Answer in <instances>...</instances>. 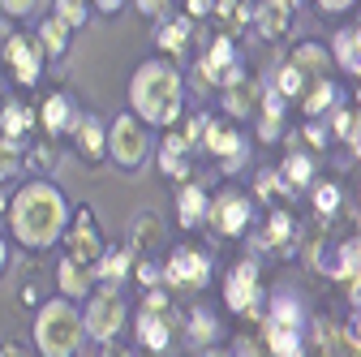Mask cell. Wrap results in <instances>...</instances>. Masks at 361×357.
I'll return each instance as SVG.
<instances>
[{"instance_id":"17","label":"cell","mask_w":361,"mask_h":357,"mask_svg":"<svg viewBox=\"0 0 361 357\" xmlns=\"http://www.w3.org/2000/svg\"><path fill=\"white\" fill-rule=\"evenodd\" d=\"M233 61H237V43H233V35H215V39H211V48L198 56V73H202V82L219 86L224 69H228Z\"/></svg>"},{"instance_id":"28","label":"cell","mask_w":361,"mask_h":357,"mask_svg":"<svg viewBox=\"0 0 361 357\" xmlns=\"http://www.w3.org/2000/svg\"><path fill=\"white\" fill-rule=\"evenodd\" d=\"M35 125H39L35 108H26V104H18V99L0 108V133H9V138H26Z\"/></svg>"},{"instance_id":"32","label":"cell","mask_w":361,"mask_h":357,"mask_svg":"<svg viewBox=\"0 0 361 357\" xmlns=\"http://www.w3.org/2000/svg\"><path fill=\"white\" fill-rule=\"evenodd\" d=\"M26 164V143L22 138H9V133H0V186L13 181Z\"/></svg>"},{"instance_id":"5","label":"cell","mask_w":361,"mask_h":357,"mask_svg":"<svg viewBox=\"0 0 361 357\" xmlns=\"http://www.w3.org/2000/svg\"><path fill=\"white\" fill-rule=\"evenodd\" d=\"M151 155V138H147V121L133 116V112H121L112 125H108V159L125 172H138Z\"/></svg>"},{"instance_id":"31","label":"cell","mask_w":361,"mask_h":357,"mask_svg":"<svg viewBox=\"0 0 361 357\" xmlns=\"http://www.w3.org/2000/svg\"><path fill=\"white\" fill-rule=\"evenodd\" d=\"M331 276H336L340 284H348V280H361V237H353V241H344V246L336 250Z\"/></svg>"},{"instance_id":"30","label":"cell","mask_w":361,"mask_h":357,"mask_svg":"<svg viewBox=\"0 0 361 357\" xmlns=\"http://www.w3.org/2000/svg\"><path fill=\"white\" fill-rule=\"evenodd\" d=\"M310 82H314V73H305L297 61H288V65H280V69H276V82H271V86H276L284 99H301Z\"/></svg>"},{"instance_id":"10","label":"cell","mask_w":361,"mask_h":357,"mask_svg":"<svg viewBox=\"0 0 361 357\" xmlns=\"http://www.w3.org/2000/svg\"><path fill=\"white\" fill-rule=\"evenodd\" d=\"M0 56H5V65H9V73H13V82L18 86H35L39 78H43V48H39V39L35 35H9L5 39V48H0Z\"/></svg>"},{"instance_id":"56","label":"cell","mask_w":361,"mask_h":357,"mask_svg":"<svg viewBox=\"0 0 361 357\" xmlns=\"http://www.w3.org/2000/svg\"><path fill=\"white\" fill-rule=\"evenodd\" d=\"M357 104H361V86H357Z\"/></svg>"},{"instance_id":"1","label":"cell","mask_w":361,"mask_h":357,"mask_svg":"<svg viewBox=\"0 0 361 357\" xmlns=\"http://www.w3.org/2000/svg\"><path fill=\"white\" fill-rule=\"evenodd\" d=\"M69 215H73V207H69L65 190L56 181H48V176H35V181H22V190H13L5 224H9V233L22 250L43 254V250L61 246Z\"/></svg>"},{"instance_id":"46","label":"cell","mask_w":361,"mask_h":357,"mask_svg":"<svg viewBox=\"0 0 361 357\" xmlns=\"http://www.w3.org/2000/svg\"><path fill=\"white\" fill-rule=\"evenodd\" d=\"M133 262H138V258H133ZM133 276H138V284H142V289H155V284H164V280H159V267H155L151 258H142Z\"/></svg>"},{"instance_id":"44","label":"cell","mask_w":361,"mask_h":357,"mask_svg":"<svg viewBox=\"0 0 361 357\" xmlns=\"http://www.w3.org/2000/svg\"><path fill=\"white\" fill-rule=\"evenodd\" d=\"M344 340H348V353H361V305H353V319L344 323Z\"/></svg>"},{"instance_id":"52","label":"cell","mask_w":361,"mask_h":357,"mask_svg":"<svg viewBox=\"0 0 361 357\" xmlns=\"http://www.w3.org/2000/svg\"><path fill=\"white\" fill-rule=\"evenodd\" d=\"M90 5H95L104 18H112V13H121V9H125V0H90Z\"/></svg>"},{"instance_id":"24","label":"cell","mask_w":361,"mask_h":357,"mask_svg":"<svg viewBox=\"0 0 361 357\" xmlns=\"http://www.w3.org/2000/svg\"><path fill=\"white\" fill-rule=\"evenodd\" d=\"M190 13L185 18H176V22H168V18H155V43H159V52H168V56H180L190 48Z\"/></svg>"},{"instance_id":"39","label":"cell","mask_w":361,"mask_h":357,"mask_svg":"<svg viewBox=\"0 0 361 357\" xmlns=\"http://www.w3.org/2000/svg\"><path fill=\"white\" fill-rule=\"evenodd\" d=\"M61 22H69L73 30L90 22V0H56V9H52Z\"/></svg>"},{"instance_id":"57","label":"cell","mask_w":361,"mask_h":357,"mask_svg":"<svg viewBox=\"0 0 361 357\" xmlns=\"http://www.w3.org/2000/svg\"><path fill=\"white\" fill-rule=\"evenodd\" d=\"M293 5H301V0H293Z\"/></svg>"},{"instance_id":"18","label":"cell","mask_w":361,"mask_h":357,"mask_svg":"<svg viewBox=\"0 0 361 357\" xmlns=\"http://www.w3.org/2000/svg\"><path fill=\"white\" fill-rule=\"evenodd\" d=\"M56 284H61V297L82 301L90 289H95V267H82L69 254H61V262H56Z\"/></svg>"},{"instance_id":"6","label":"cell","mask_w":361,"mask_h":357,"mask_svg":"<svg viewBox=\"0 0 361 357\" xmlns=\"http://www.w3.org/2000/svg\"><path fill=\"white\" fill-rule=\"evenodd\" d=\"M224 301H228L233 315L262 319V272H258V262H254V258L233 262L228 280H224Z\"/></svg>"},{"instance_id":"27","label":"cell","mask_w":361,"mask_h":357,"mask_svg":"<svg viewBox=\"0 0 361 357\" xmlns=\"http://www.w3.org/2000/svg\"><path fill=\"white\" fill-rule=\"evenodd\" d=\"M310 176H314V159H310L305 151H288L284 164H280V181L288 186V194L310 190Z\"/></svg>"},{"instance_id":"40","label":"cell","mask_w":361,"mask_h":357,"mask_svg":"<svg viewBox=\"0 0 361 357\" xmlns=\"http://www.w3.org/2000/svg\"><path fill=\"white\" fill-rule=\"evenodd\" d=\"M319 344H323V353H348L344 327H331V323H319Z\"/></svg>"},{"instance_id":"34","label":"cell","mask_w":361,"mask_h":357,"mask_svg":"<svg viewBox=\"0 0 361 357\" xmlns=\"http://www.w3.org/2000/svg\"><path fill=\"white\" fill-rule=\"evenodd\" d=\"M215 340H219L215 315H211V310H194V315H190V344L194 349H211Z\"/></svg>"},{"instance_id":"14","label":"cell","mask_w":361,"mask_h":357,"mask_svg":"<svg viewBox=\"0 0 361 357\" xmlns=\"http://www.w3.org/2000/svg\"><path fill=\"white\" fill-rule=\"evenodd\" d=\"M207 202H211V194L198 181H185V186L176 190V224L185 229V233L202 229L207 224Z\"/></svg>"},{"instance_id":"49","label":"cell","mask_w":361,"mask_h":357,"mask_svg":"<svg viewBox=\"0 0 361 357\" xmlns=\"http://www.w3.org/2000/svg\"><path fill=\"white\" fill-rule=\"evenodd\" d=\"M211 9H215V0H185V13H190L194 22H198V18H207Z\"/></svg>"},{"instance_id":"37","label":"cell","mask_w":361,"mask_h":357,"mask_svg":"<svg viewBox=\"0 0 361 357\" xmlns=\"http://www.w3.org/2000/svg\"><path fill=\"white\" fill-rule=\"evenodd\" d=\"M340 202H344V190H340L336 181H323L319 190H314V211H319L323 219H336Z\"/></svg>"},{"instance_id":"29","label":"cell","mask_w":361,"mask_h":357,"mask_svg":"<svg viewBox=\"0 0 361 357\" xmlns=\"http://www.w3.org/2000/svg\"><path fill=\"white\" fill-rule=\"evenodd\" d=\"M267 319H280V323H293V327H301V323H305L301 297H297L293 289H280V293H271V301H267Z\"/></svg>"},{"instance_id":"20","label":"cell","mask_w":361,"mask_h":357,"mask_svg":"<svg viewBox=\"0 0 361 357\" xmlns=\"http://www.w3.org/2000/svg\"><path fill=\"white\" fill-rule=\"evenodd\" d=\"M284 95L276 91L271 82H262V99H258V108H262V116H258V133H262V143H276L280 138V129H284Z\"/></svg>"},{"instance_id":"41","label":"cell","mask_w":361,"mask_h":357,"mask_svg":"<svg viewBox=\"0 0 361 357\" xmlns=\"http://www.w3.org/2000/svg\"><path fill=\"white\" fill-rule=\"evenodd\" d=\"M202 129H207V116H202V112H194V116L180 112V138H185L190 147H198V143H202Z\"/></svg>"},{"instance_id":"51","label":"cell","mask_w":361,"mask_h":357,"mask_svg":"<svg viewBox=\"0 0 361 357\" xmlns=\"http://www.w3.org/2000/svg\"><path fill=\"white\" fill-rule=\"evenodd\" d=\"M353 5H357V0H319V9H323V13H348Z\"/></svg>"},{"instance_id":"13","label":"cell","mask_w":361,"mask_h":357,"mask_svg":"<svg viewBox=\"0 0 361 357\" xmlns=\"http://www.w3.org/2000/svg\"><path fill=\"white\" fill-rule=\"evenodd\" d=\"M293 18H297L293 0H258V5H250V22L262 30V39H288Z\"/></svg>"},{"instance_id":"12","label":"cell","mask_w":361,"mask_h":357,"mask_svg":"<svg viewBox=\"0 0 361 357\" xmlns=\"http://www.w3.org/2000/svg\"><path fill=\"white\" fill-rule=\"evenodd\" d=\"M69 138H73V151H78L86 164L108 159V125H104V116H95V112H78L73 125H69Z\"/></svg>"},{"instance_id":"36","label":"cell","mask_w":361,"mask_h":357,"mask_svg":"<svg viewBox=\"0 0 361 357\" xmlns=\"http://www.w3.org/2000/svg\"><path fill=\"white\" fill-rule=\"evenodd\" d=\"M211 13H219V18H224L228 35H237V30L250 22V5H245V0H215V9H211Z\"/></svg>"},{"instance_id":"21","label":"cell","mask_w":361,"mask_h":357,"mask_svg":"<svg viewBox=\"0 0 361 357\" xmlns=\"http://www.w3.org/2000/svg\"><path fill=\"white\" fill-rule=\"evenodd\" d=\"M133 258H138V250H133V246L104 250L99 262H95V280H99V284H121V280L133 272Z\"/></svg>"},{"instance_id":"7","label":"cell","mask_w":361,"mask_h":357,"mask_svg":"<svg viewBox=\"0 0 361 357\" xmlns=\"http://www.w3.org/2000/svg\"><path fill=\"white\" fill-rule=\"evenodd\" d=\"M207 224H211L219 237H241V233L254 224V202H250V194H241L237 186H224V190L207 202Z\"/></svg>"},{"instance_id":"53","label":"cell","mask_w":361,"mask_h":357,"mask_svg":"<svg viewBox=\"0 0 361 357\" xmlns=\"http://www.w3.org/2000/svg\"><path fill=\"white\" fill-rule=\"evenodd\" d=\"M344 289H348V301H353V305H361V280H348Z\"/></svg>"},{"instance_id":"9","label":"cell","mask_w":361,"mask_h":357,"mask_svg":"<svg viewBox=\"0 0 361 357\" xmlns=\"http://www.w3.org/2000/svg\"><path fill=\"white\" fill-rule=\"evenodd\" d=\"M159 280L168 289H207L211 284V258L202 250H194V246H180L159 267Z\"/></svg>"},{"instance_id":"50","label":"cell","mask_w":361,"mask_h":357,"mask_svg":"<svg viewBox=\"0 0 361 357\" xmlns=\"http://www.w3.org/2000/svg\"><path fill=\"white\" fill-rule=\"evenodd\" d=\"M344 143H348V147H353V155L361 159V112H357V121H353V129L344 133Z\"/></svg>"},{"instance_id":"35","label":"cell","mask_w":361,"mask_h":357,"mask_svg":"<svg viewBox=\"0 0 361 357\" xmlns=\"http://www.w3.org/2000/svg\"><path fill=\"white\" fill-rule=\"evenodd\" d=\"M293 61H297V65H301L305 73H314V78H323V73L331 69V52H323L319 43H297Z\"/></svg>"},{"instance_id":"25","label":"cell","mask_w":361,"mask_h":357,"mask_svg":"<svg viewBox=\"0 0 361 357\" xmlns=\"http://www.w3.org/2000/svg\"><path fill=\"white\" fill-rule=\"evenodd\" d=\"M258 99H262V82L241 78V82H233V86H224V108H228V116H233V121L250 116Z\"/></svg>"},{"instance_id":"45","label":"cell","mask_w":361,"mask_h":357,"mask_svg":"<svg viewBox=\"0 0 361 357\" xmlns=\"http://www.w3.org/2000/svg\"><path fill=\"white\" fill-rule=\"evenodd\" d=\"M353 121H357V112H348V108H331V138H344V133L353 129Z\"/></svg>"},{"instance_id":"26","label":"cell","mask_w":361,"mask_h":357,"mask_svg":"<svg viewBox=\"0 0 361 357\" xmlns=\"http://www.w3.org/2000/svg\"><path fill=\"white\" fill-rule=\"evenodd\" d=\"M331 61L344 69V73H353V78H361V43H357V35H353V26H344V30H336V39H331Z\"/></svg>"},{"instance_id":"4","label":"cell","mask_w":361,"mask_h":357,"mask_svg":"<svg viewBox=\"0 0 361 357\" xmlns=\"http://www.w3.org/2000/svg\"><path fill=\"white\" fill-rule=\"evenodd\" d=\"M82 327H86V340H95V344H112L125 323H129V305L121 297L116 284H99V289H90L82 297Z\"/></svg>"},{"instance_id":"42","label":"cell","mask_w":361,"mask_h":357,"mask_svg":"<svg viewBox=\"0 0 361 357\" xmlns=\"http://www.w3.org/2000/svg\"><path fill=\"white\" fill-rule=\"evenodd\" d=\"M254 190H258L262 198H271V194H288V186L280 181V168H267V172H258V181H254Z\"/></svg>"},{"instance_id":"19","label":"cell","mask_w":361,"mask_h":357,"mask_svg":"<svg viewBox=\"0 0 361 357\" xmlns=\"http://www.w3.org/2000/svg\"><path fill=\"white\" fill-rule=\"evenodd\" d=\"M262 344H267V353H276V357H301L305 353L301 327L280 323V319H262Z\"/></svg>"},{"instance_id":"54","label":"cell","mask_w":361,"mask_h":357,"mask_svg":"<svg viewBox=\"0 0 361 357\" xmlns=\"http://www.w3.org/2000/svg\"><path fill=\"white\" fill-rule=\"evenodd\" d=\"M5 272H9V241L0 237V276H5Z\"/></svg>"},{"instance_id":"11","label":"cell","mask_w":361,"mask_h":357,"mask_svg":"<svg viewBox=\"0 0 361 357\" xmlns=\"http://www.w3.org/2000/svg\"><path fill=\"white\" fill-rule=\"evenodd\" d=\"M202 147L207 155H215L224 164V172H237L245 164V138L233 121H219V116H207V129H202Z\"/></svg>"},{"instance_id":"23","label":"cell","mask_w":361,"mask_h":357,"mask_svg":"<svg viewBox=\"0 0 361 357\" xmlns=\"http://www.w3.org/2000/svg\"><path fill=\"white\" fill-rule=\"evenodd\" d=\"M69 35H73V26H69V22H61L56 13H52V18H43V22H39V30H35L43 56H52V61H61V56L69 52Z\"/></svg>"},{"instance_id":"16","label":"cell","mask_w":361,"mask_h":357,"mask_svg":"<svg viewBox=\"0 0 361 357\" xmlns=\"http://www.w3.org/2000/svg\"><path fill=\"white\" fill-rule=\"evenodd\" d=\"M35 116H39V125L48 129L52 138H61V133H69V125H73L78 108H73V99H69L65 91H52V95H43V104L35 108Z\"/></svg>"},{"instance_id":"22","label":"cell","mask_w":361,"mask_h":357,"mask_svg":"<svg viewBox=\"0 0 361 357\" xmlns=\"http://www.w3.org/2000/svg\"><path fill=\"white\" fill-rule=\"evenodd\" d=\"M340 104V86L323 73V78H314L310 86H305V95H301V112L305 116H323V112H331Z\"/></svg>"},{"instance_id":"8","label":"cell","mask_w":361,"mask_h":357,"mask_svg":"<svg viewBox=\"0 0 361 357\" xmlns=\"http://www.w3.org/2000/svg\"><path fill=\"white\" fill-rule=\"evenodd\" d=\"M61 246H65V254H69L73 262H82V267H95V262H99V254H104L108 246H104V233H99V224H95V215H90V207H73L69 224H65V233H61Z\"/></svg>"},{"instance_id":"48","label":"cell","mask_w":361,"mask_h":357,"mask_svg":"<svg viewBox=\"0 0 361 357\" xmlns=\"http://www.w3.org/2000/svg\"><path fill=\"white\" fill-rule=\"evenodd\" d=\"M305 143H314V147H327V143H331V129H323L319 121L310 116V125H305Z\"/></svg>"},{"instance_id":"55","label":"cell","mask_w":361,"mask_h":357,"mask_svg":"<svg viewBox=\"0 0 361 357\" xmlns=\"http://www.w3.org/2000/svg\"><path fill=\"white\" fill-rule=\"evenodd\" d=\"M353 35H357V43H361V13H357V22H353Z\"/></svg>"},{"instance_id":"3","label":"cell","mask_w":361,"mask_h":357,"mask_svg":"<svg viewBox=\"0 0 361 357\" xmlns=\"http://www.w3.org/2000/svg\"><path fill=\"white\" fill-rule=\"evenodd\" d=\"M86 344V327H82V305L69 297H52L39 305L35 315V349L43 357H73Z\"/></svg>"},{"instance_id":"2","label":"cell","mask_w":361,"mask_h":357,"mask_svg":"<svg viewBox=\"0 0 361 357\" xmlns=\"http://www.w3.org/2000/svg\"><path fill=\"white\" fill-rule=\"evenodd\" d=\"M129 112L155 129L176 125L180 112H185V78H180V69L159 56L142 61L129 78Z\"/></svg>"},{"instance_id":"38","label":"cell","mask_w":361,"mask_h":357,"mask_svg":"<svg viewBox=\"0 0 361 357\" xmlns=\"http://www.w3.org/2000/svg\"><path fill=\"white\" fill-rule=\"evenodd\" d=\"M151 246H164V224L155 215H142L138 229H133V250H151Z\"/></svg>"},{"instance_id":"15","label":"cell","mask_w":361,"mask_h":357,"mask_svg":"<svg viewBox=\"0 0 361 357\" xmlns=\"http://www.w3.org/2000/svg\"><path fill=\"white\" fill-rule=\"evenodd\" d=\"M133 332H138V340H142V349H151V353H168V344H172V323H168V310H138V319H133Z\"/></svg>"},{"instance_id":"33","label":"cell","mask_w":361,"mask_h":357,"mask_svg":"<svg viewBox=\"0 0 361 357\" xmlns=\"http://www.w3.org/2000/svg\"><path fill=\"white\" fill-rule=\"evenodd\" d=\"M288 241H293V215H288V211H271L267 229L258 233V246H262V250H280V246H288Z\"/></svg>"},{"instance_id":"47","label":"cell","mask_w":361,"mask_h":357,"mask_svg":"<svg viewBox=\"0 0 361 357\" xmlns=\"http://www.w3.org/2000/svg\"><path fill=\"white\" fill-rule=\"evenodd\" d=\"M133 5H138V13H142V18H151V22H155V18H164V13H168L172 0H133Z\"/></svg>"},{"instance_id":"43","label":"cell","mask_w":361,"mask_h":357,"mask_svg":"<svg viewBox=\"0 0 361 357\" xmlns=\"http://www.w3.org/2000/svg\"><path fill=\"white\" fill-rule=\"evenodd\" d=\"M35 9H39V0H0V13H5V18H22L26 22Z\"/></svg>"}]
</instances>
